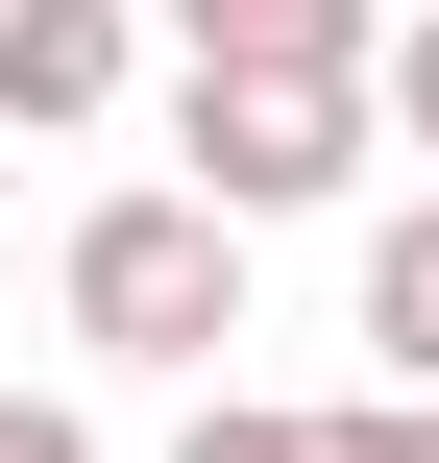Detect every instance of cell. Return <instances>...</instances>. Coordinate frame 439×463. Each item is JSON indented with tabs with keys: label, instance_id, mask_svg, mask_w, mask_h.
I'll return each mask as SVG.
<instances>
[{
	"label": "cell",
	"instance_id": "cell-1",
	"mask_svg": "<svg viewBox=\"0 0 439 463\" xmlns=\"http://www.w3.org/2000/svg\"><path fill=\"white\" fill-rule=\"evenodd\" d=\"M49 293H73L98 366H220V342H244V220H220V195H98V220L49 244Z\"/></svg>",
	"mask_w": 439,
	"mask_h": 463
},
{
	"label": "cell",
	"instance_id": "cell-2",
	"mask_svg": "<svg viewBox=\"0 0 439 463\" xmlns=\"http://www.w3.org/2000/svg\"><path fill=\"white\" fill-rule=\"evenodd\" d=\"M367 171V73H244V49H171V195L220 220H318Z\"/></svg>",
	"mask_w": 439,
	"mask_h": 463
},
{
	"label": "cell",
	"instance_id": "cell-3",
	"mask_svg": "<svg viewBox=\"0 0 439 463\" xmlns=\"http://www.w3.org/2000/svg\"><path fill=\"white\" fill-rule=\"evenodd\" d=\"M147 98V24L122 0H0V122L24 146H73V122H122Z\"/></svg>",
	"mask_w": 439,
	"mask_h": 463
},
{
	"label": "cell",
	"instance_id": "cell-4",
	"mask_svg": "<svg viewBox=\"0 0 439 463\" xmlns=\"http://www.w3.org/2000/svg\"><path fill=\"white\" fill-rule=\"evenodd\" d=\"M367 391H439V195L367 220Z\"/></svg>",
	"mask_w": 439,
	"mask_h": 463
},
{
	"label": "cell",
	"instance_id": "cell-5",
	"mask_svg": "<svg viewBox=\"0 0 439 463\" xmlns=\"http://www.w3.org/2000/svg\"><path fill=\"white\" fill-rule=\"evenodd\" d=\"M391 0H171V49H244V73H367Z\"/></svg>",
	"mask_w": 439,
	"mask_h": 463
},
{
	"label": "cell",
	"instance_id": "cell-6",
	"mask_svg": "<svg viewBox=\"0 0 439 463\" xmlns=\"http://www.w3.org/2000/svg\"><path fill=\"white\" fill-rule=\"evenodd\" d=\"M293 463H439V391H342V415H293Z\"/></svg>",
	"mask_w": 439,
	"mask_h": 463
},
{
	"label": "cell",
	"instance_id": "cell-7",
	"mask_svg": "<svg viewBox=\"0 0 439 463\" xmlns=\"http://www.w3.org/2000/svg\"><path fill=\"white\" fill-rule=\"evenodd\" d=\"M367 122H415V171H439V0H415V24H367Z\"/></svg>",
	"mask_w": 439,
	"mask_h": 463
},
{
	"label": "cell",
	"instance_id": "cell-8",
	"mask_svg": "<svg viewBox=\"0 0 439 463\" xmlns=\"http://www.w3.org/2000/svg\"><path fill=\"white\" fill-rule=\"evenodd\" d=\"M171 463H293V415H269V391H196V439Z\"/></svg>",
	"mask_w": 439,
	"mask_h": 463
},
{
	"label": "cell",
	"instance_id": "cell-9",
	"mask_svg": "<svg viewBox=\"0 0 439 463\" xmlns=\"http://www.w3.org/2000/svg\"><path fill=\"white\" fill-rule=\"evenodd\" d=\"M0 463H98V439H73V415H24V391H0Z\"/></svg>",
	"mask_w": 439,
	"mask_h": 463
}]
</instances>
